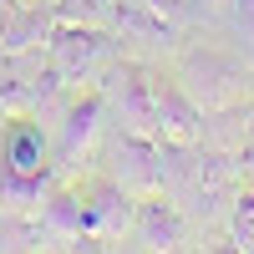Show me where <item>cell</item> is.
<instances>
[{
    "label": "cell",
    "mask_w": 254,
    "mask_h": 254,
    "mask_svg": "<svg viewBox=\"0 0 254 254\" xmlns=\"http://www.w3.org/2000/svg\"><path fill=\"white\" fill-rule=\"evenodd\" d=\"M147 5H158L163 15H178V10H183V0H147Z\"/></svg>",
    "instance_id": "obj_14"
},
{
    "label": "cell",
    "mask_w": 254,
    "mask_h": 254,
    "mask_svg": "<svg viewBox=\"0 0 254 254\" xmlns=\"http://www.w3.org/2000/svg\"><path fill=\"white\" fill-rule=\"evenodd\" d=\"M51 20L56 26H102V31H112L117 0H51Z\"/></svg>",
    "instance_id": "obj_12"
},
{
    "label": "cell",
    "mask_w": 254,
    "mask_h": 254,
    "mask_svg": "<svg viewBox=\"0 0 254 254\" xmlns=\"http://www.w3.org/2000/svg\"><path fill=\"white\" fill-rule=\"evenodd\" d=\"M112 31H122V36H142V41H178L173 15H163L158 5H147V0H117Z\"/></svg>",
    "instance_id": "obj_11"
},
{
    "label": "cell",
    "mask_w": 254,
    "mask_h": 254,
    "mask_svg": "<svg viewBox=\"0 0 254 254\" xmlns=\"http://www.w3.org/2000/svg\"><path fill=\"white\" fill-rule=\"evenodd\" d=\"M112 178L132 193H153L163 188V142L158 137H142V132H122L112 147Z\"/></svg>",
    "instance_id": "obj_8"
},
{
    "label": "cell",
    "mask_w": 254,
    "mask_h": 254,
    "mask_svg": "<svg viewBox=\"0 0 254 254\" xmlns=\"http://www.w3.org/2000/svg\"><path fill=\"white\" fill-rule=\"evenodd\" d=\"M15 10H20V0H0V26H5V20H10Z\"/></svg>",
    "instance_id": "obj_15"
},
{
    "label": "cell",
    "mask_w": 254,
    "mask_h": 254,
    "mask_svg": "<svg viewBox=\"0 0 254 254\" xmlns=\"http://www.w3.org/2000/svg\"><path fill=\"white\" fill-rule=\"evenodd\" d=\"M0 163L20 168V173H46L51 163V132L36 122V112H10L0 127Z\"/></svg>",
    "instance_id": "obj_7"
},
{
    "label": "cell",
    "mask_w": 254,
    "mask_h": 254,
    "mask_svg": "<svg viewBox=\"0 0 254 254\" xmlns=\"http://www.w3.org/2000/svg\"><path fill=\"white\" fill-rule=\"evenodd\" d=\"M239 147H254V112H249V127H244V142Z\"/></svg>",
    "instance_id": "obj_16"
},
{
    "label": "cell",
    "mask_w": 254,
    "mask_h": 254,
    "mask_svg": "<svg viewBox=\"0 0 254 254\" xmlns=\"http://www.w3.org/2000/svg\"><path fill=\"white\" fill-rule=\"evenodd\" d=\"M158 142H203V107L178 87V76L158 71Z\"/></svg>",
    "instance_id": "obj_9"
},
{
    "label": "cell",
    "mask_w": 254,
    "mask_h": 254,
    "mask_svg": "<svg viewBox=\"0 0 254 254\" xmlns=\"http://www.w3.org/2000/svg\"><path fill=\"white\" fill-rule=\"evenodd\" d=\"M102 112H107V97L97 92H81L61 107V127H56V137H51V163L56 168H81V158H87V147L97 142L102 132Z\"/></svg>",
    "instance_id": "obj_5"
},
{
    "label": "cell",
    "mask_w": 254,
    "mask_h": 254,
    "mask_svg": "<svg viewBox=\"0 0 254 254\" xmlns=\"http://www.w3.org/2000/svg\"><path fill=\"white\" fill-rule=\"evenodd\" d=\"M112 61H117V46H112V31H102V26H51L46 36V66L56 71L61 92L97 81Z\"/></svg>",
    "instance_id": "obj_1"
},
{
    "label": "cell",
    "mask_w": 254,
    "mask_h": 254,
    "mask_svg": "<svg viewBox=\"0 0 254 254\" xmlns=\"http://www.w3.org/2000/svg\"><path fill=\"white\" fill-rule=\"evenodd\" d=\"M81 193V229H87L92 239L112 244L122 234H132V214H137V193L132 188H122L112 173H97L87 183H76Z\"/></svg>",
    "instance_id": "obj_4"
},
{
    "label": "cell",
    "mask_w": 254,
    "mask_h": 254,
    "mask_svg": "<svg viewBox=\"0 0 254 254\" xmlns=\"http://www.w3.org/2000/svg\"><path fill=\"white\" fill-rule=\"evenodd\" d=\"M244 81H249V71L234 56H224V51H188L183 66H178V87L193 97L203 112L244 102Z\"/></svg>",
    "instance_id": "obj_3"
},
{
    "label": "cell",
    "mask_w": 254,
    "mask_h": 254,
    "mask_svg": "<svg viewBox=\"0 0 254 254\" xmlns=\"http://www.w3.org/2000/svg\"><path fill=\"white\" fill-rule=\"evenodd\" d=\"M188 234H193V219L183 214L178 198H168L163 188L137 198V214H132V239L137 249H183Z\"/></svg>",
    "instance_id": "obj_6"
},
{
    "label": "cell",
    "mask_w": 254,
    "mask_h": 254,
    "mask_svg": "<svg viewBox=\"0 0 254 254\" xmlns=\"http://www.w3.org/2000/svg\"><path fill=\"white\" fill-rule=\"evenodd\" d=\"M229 244L254 254V183H244L229 203Z\"/></svg>",
    "instance_id": "obj_13"
},
{
    "label": "cell",
    "mask_w": 254,
    "mask_h": 254,
    "mask_svg": "<svg viewBox=\"0 0 254 254\" xmlns=\"http://www.w3.org/2000/svg\"><path fill=\"white\" fill-rule=\"evenodd\" d=\"M102 97L122 112V132L158 137V71L142 61H112L102 71Z\"/></svg>",
    "instance_id": "obj_2"
},
{
    "label": "cell",
    "mask_w": 254,
    "mask_h": 254,
    "mask_svg": "<svg viewBox=\"0 0 254 254\" xmlns=\"http://www.w3.org/2000/svg\"><path fill=\"white\" fill-rule=\"evenodd\" d=\"M56 183V168H46V173H20V168L0 163V214H36L41 198L51 193Z\"/></svg>",
    "instance_id": "obj_10"
}]
</instances>
